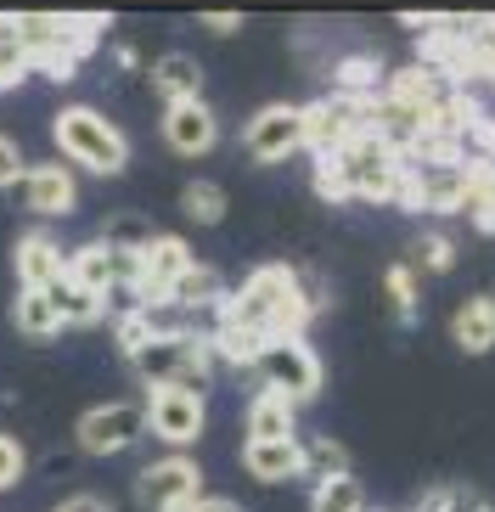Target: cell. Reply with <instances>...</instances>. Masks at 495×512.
<instances>
[{"label": "cell", "mask_w": 495, "mask_h": 512, "mask_svg": "<svg viewBox=\"0 0 495 512\" xmlns=\"http://www.w3.org/2000/svg\"><path fill=\"white\" fill-rule=\"evenodd\" d=\"M242 467L259 484H287L304 473V445L299 439H248L242 445Z\"/></svg>", "instance_id": "9a60e30c"}, {"label": "cell", "mask_w": 495, "mask_h": 512, "mask_svg": "<svg viewBox=\"0 0 495 512\" xmlns=\"http://www.w3.org/2000/svg\"><path fill=\"white\" fill-rule=\"evenodd\" d=\"M462 214L495 237V158H462Z\"/></svg>", "instance_id": "d6986e66"}, {"label": "cell", "mask_w": 495, "mask_h": 512, "mask_svg": "<svg viewBox=\"0 0 495 512\" xmlns=\"http://www.w3.org/2000/svg\"><path fill=\"white\" fill-rule=\"evenodd\" d=\"M40 293H45V304H51V316H57L62 327H96V321H107V299L90 293V287H79L68 271L51 287H40Z\"/></svg>", "instance_id": "e0dca14e"}, {"label": "cell", "mask_w": 495, "mask_h": 512, "mask_svg": "<svg viewBox=\"0 0 495 512\" xmlns=\"http://www.w3.org/2000/svg\"><path fill=\"white\" fill-rule=\"evenodd\" d=\"M242 147L254 164H287L293 152H304V102H265L242 124Z\"/></svg>", "instance_id": "9c48e42d"}, {"label": "cell", "mask_w": 495, "mask_h": 512, "mask_svg": "<svg viewBox=\"0 0 495 512\" xmlns=\"http://www.w3.org/2000/svg\"><path fill=\"white\" fill-rule=\"evenodd\" d=\"M467 79H495V12L462 23V57H456V74H450V85L462 91Z\"/></svg>", "instance_id": "ac0fdd59"}, {"label": "cell", "mask_w": 495, "mask_h": 512, "mask_svg": "<svg viewBox=\"0 0 495 512\" xmlns=\"http://www.w3.org/2000/svg\"><path fill=\"white\" fill-rule=\"evenodd\" d=\"M57 512H113V501H107V496H96V490H79V496H68Z\"/></svg>", "instance_id": "d590c367"}, {"label": "cell", "mask_w": 495, "mask_h": 512, "mask_svg": "<svg viewBox=\"0 0 495 512\" xmlns=\"http://www.w3.org/2000/svg\"><path fill=\"white\" fill-rule=\"evenodd\" d=\"M254 372H259V389L282 394L293 411H299L304 400H315L321 383H327L321 355H315L304 338H276V344H265V349H259V361H254Z\"/></svg>", "instance_id": "5b68a950"}, {"label": "cell", "mask_w": 495, "mask_h": 512, "mask_svg": "<svg viewBox=\"0 0 495 512\" xmlns=\"http://www.w3.org/2000/svg\"><path fill=\"white\" fill-rule=\"evenodd\" d=\"M450 338L467 355H490L495 349V293H467L456 304V316H450Z\"/></svg>", "instance_id": "2e32d148"}, {"label": "cell", "mask_w": 495, "mask_h": 512, "mask_svg": "<svg viewBox=\"0 0 495 512\" xmlns=\"http://www.w3.org/2000/svg\"><path fill=\"white\" fill-rule=\"evenodd\" d=\"M152 237H158V220L152 214H135V209H124V214H107L102 220V248H113V254H147L152 248Z\"/></svg>", "instance_id": "44dd1931"}, {"label": "cell", "mask_w": 495, "mask_h": 512, "mask_svg": "<svg viewBox=\"0 0 495 512\" xmlns=\"http://www.w3.org/2000/svg\"><path fill=\"white\" fill-rule=\"evenodd\" d=\"M34 68H29V51H23V40L12 34V23L0 17V91H12V85H23Z\"/></svg>", "instance_id": "f546056e"}, {"label": "cell", "mask_w": 495, "mask_h": 512, "mask_svg": "<svg viewBox=\"0 0 495 512\" xmlns=\"http://www.w3.org/2000/svg\"><path fill=\"white\" fill-rule=\"evenodd\" d=\"M405 265H411V271H450V265H456V242L445 237V231H422V237H411V254H405Z\"/></svg>", "instance_id": "f1b7e54d"}, {"label": "cell", "mask_w": 495, "mask_h": 512, "mask_svg": "<svg viewBox=\"0 0 495 512\" xmlns=\"http://www.w3.org/2000/svg\"><path fill=\"white\" fill-rule=\"evenodd\" d=\"M315 197H321V203H332V209H344V203H349V186L338 181L332 158H315Z\"/></svg>", "instance_id": "d6a6232c"}, {"label": "cell", "mask_w": 495, "mask_h": 512, "mask_svg": "<svg viewBox=\"0 0 495 512\" xmlns=\"http://www.w3.org/2000/svg\"><path fill=\"white\" fill-rule=\"evenodd\" d=\"M23 473H29V451H23V439L0 434V490H17Z\"/></svg>", "instance_id": "1f68e13d"}, {"label": "cell", "mask_w": 495, "mask_h": 512, "mask_svg": "<svg viewBox=\"0 0 495 512\" xmlns=\"http://www.w3.org/2000/svg\"><path fill=\"white\" fill-rule=\"evenodd\" d=\"M141 411H147V434L164 439L169 451L197 445L203 439V422H209V400L197 389H147Z\"/></svg>", "instance_id": "ba28073f"}, {"label": "cell", "mask_w": 495, "mask_h": 512, "mask_svg": "<svg viewBox=\"0 0 495 512\" xmlns=\"http://www.w3.org/2000/svg\"><path fill=\"white\" fill-rule=\"evenodd\" d=\"M197 29H209V34H237V29H242V12H231V6L197 12Z\"/></svg>", "instance_id": "e575fe53"}, {"label": "cell", "mask_w": 495, "mask_h": 512, "mask_svg": "<svg viewBox=\"0 0 495 512\" xmlns=\"http://www.w3.org/2000/svg\"><path fill=\"white\" fill-rule=\"evenodd\" d=\"M164 141L180 158H209V152L220 147V119H214V107L203 102V96H197V102L164 107Z\"/></svg>", "instance_id": "7c38bea8"}, {"label": "cell", "mask_w": 495, "mask_h": 512, "mask_svg": "<svg viewBox=\"0 0 495 512\" xmlns=\"http://www.w3.org/2000/svg\"><path fill=\"white\" fill-rule=\"evenodd\" d=\"M377 85H383V62H377V57H344V62H332V91H338V96L366 102V96H377Z\"/></svg>", "instance_id": "d4e9b609"}, {"label": "cell", "mask_w": 495, "mask_h": 512, "mask_svg": "<svg viewBox=\"0 0 495 512\" xmlns=\"http://www.w3.org/2000/svg\"><path fill=\"white\" fill-rule=\"evenodd\" d=\"M51 136H57L62 158L74 169H90V175H124L130 169V141H124V130L85 102L62 107L57 119H51Z\"/></svg>", "instance_id": "3957f363"}, {"label": "cell", "mask_w": 495, "mask_h": 512, "mask_svg": "<svg viewBox=\"0 0 495 512\" xmlns=\"http://www.w3.org/2000/svg\"><path fill=\"white\" fill-rule=\"evenodd\" d=\"M180 512H242V507L231 496H197V501H186Z\"/></svg>", "instance_id": "74e56055"}, {"label": "cell", "mask_w": 495, "mask_h": 512, "mask_svg": "<svg viewBox=\"0 0 495 512\" xmlns=\"http://www.w3.org/2000/svg\"><path fill=\"white\" fill-rule=\"evenodd\" d=\"M225 186L220 181H186L180 186V214L192 220V226H220L225 220Z\"/></svg>", "instance_id": "484cf974"}, {"label": "cell", "mask_w": 495, "mask_h": 512, "mask_svg": "<svg viewBox=\"0 0 495 512\" xmlns=\"http://www.w3.org/2000/svg\"><path fill=\"white\" fill-rule=\"evenodd\" d=\"M321 304H327V299H321V293H315L293 265L270 259V265L248 271V282H242V287H225V299L214 304V310L248 321L254 332H265L270 344H276V338H304V327H310V316L321 310Z\"/></svg>", "instance_id": "6da1fadb"}, {"label": "cell", "mask_w": 495, "mask_h": 512, "mask_svg": "<svg viewBox=\"0 0 495 512\" xmlns=\"http://www.w3.org/2000/svg\"><path fill=\"white\" fill-rule=\"evenodd\" d=\"M220 299H225V276L214 271V265H192V271L175 282V299L169 304H180V310H214Z\"/></svg>", "instance_id": "cb8c5ba5"}, {"label": "cell", "mask_w": 495, "mask_h": 512, "mask_svg": "<svg viewBox=\"0 0 495 512\" xmlns=\"http://www.w3.org/2000/svg\"><path fill=\"white\" fill-rule=\"evenodd\" d=\"M299 445H304V473H310L315 484L349 473V451H344L332 434H310V439H299Z\"/></svg>", "instance_id": "83f0119b"}, {"label": "cell", "mask_w": 495, "mask_h": 512, "mask_svg": "<svg viewBox=\"0 0 495 512\" xmlns=\"http://www.w3.org/2000/svg\"><path fill=\"white\" fill-rule=\"evenodd\" d=\"M12 197H17V209L40 214V220H62V214L79 209V181L68 164H29L17 175Z\"/></svg>", "instance_id": "8fae6325"}, {"label": "cell", "mask_w": 495, "mask_h": 512, "mask_svg": "<svg viewBox=\"0 0 495 512\" xmlns=\"http://www.w3.org/2000/svg\"><path fill=\"white\" fill-rule=\"evenodd\" d=\"M141 439H147V411H141V400H102V406H90L74 422L79 456H119V451H135Z\"/></svg>", "instance_id": "8992f818"}, {"label": "cell", "mask_w": 495, "mask_h": 512, "mask_svg": "<svg viewBox=\"0 0 495 512\" xmlns=\"http://www.w3.org/2000/svg\"><path fill=\"white\" fill-rule=\"evenodd\" d=\"M338 181L349 186V203H394L400 192V152H389L377 136H349L338 152H327Z\"/></svg>", "instance_id": "277c9868"}, {"label": "cell", "mask_w": 495, "mask_h": 512, "mask_svg": "<svg viewBox=\"0 0 495 512\" xmlns=\"http://www.w3.org/2000/svg\"><path fill=\"white\" fill-rule=\"evenodd\" d=\"M450 484H434V490H422V501H417V512H450Z\"/></svg>", "instance_id": "8d00e7d4"}, {"label": "cell", "mask_w": 495, "mask_h": 512, "mask_svg": "<svg viewBox=\"0 0 495 512\" xmlns=\"http://www.w3.org/2000/svg\"><path fill=\"white\" fill-rule=\"evenodd\" d=\"M197 496H203V467L186 451L152 456V462L135 473V501H141V512H180Z\"/></svg>", "instance_id": "52a82bcc"}, {"label": "cell", "mask_w": 495, "mask_h": 512, "mask_svg": "<svg viewBox=\"0 0 495 512\" xmlns=\"http://www.w3.org/2000/svg\"><path fill=\"white\" fill-rule=\"evenodd\" d=\"M242 434L248 439H299V417L287 406L282 394L254 389V400L242 406Z\"/></svg>", "instance_id": "ffe728a7"}, {"label": "cell", "mask_w": 495, "mask_h": 512, "mask_svg": "<svg viewBox=\"0 0 495 512\" xmlns=\"http://www.w3.org/2000/svg\"><path fill=\"white\" fill-rule=\"evenodd\" d=\"M124 361H130V372L141 377L147 389H197L203 394V383H209V372H214V344L203 332L164 327V332H152L135 355H124Z\"/></svg>", "instance_id": "7a4b0ae2"}, {"label": "cell", "mask_w": 495, "mask_h": 512, "mask_svg": "<svg viewBox=\"0 0 495 512\" xmlns=\"http://www.w3.org/2000/svg\"><path fill=\"white\" fill-rule=\"evenodd\" d=\"M147 79H152V91H158L164 107L197 102V96H203V62H197L192 51H164V57H152Z\"/></svg>", "instance_id": "5bb4252c"}, {"label": "cell", "mask_w": 495, "mask_h": 512, "mask_svg": "<svg viewBox=\"0 0 495 512\" xmlns=\"http://www.w3.org/2000/svg\"><path fill=\"white\" fill-rule=\"evenodd\" d=\"M12 327L23 332V338H34V344H45V338H57L62 321L51 316V304H45L40 287H17V299H12Z\"/></svg>", "instance_id": "603a6c76"}, {"label": "cell", "mask_w": 495, "mask_h": 512, "mask_svg": "<svg viewBox=\"0 0 495 512\" xmlns=\"http://www.w3.org/2000/svg\"><path fill=\"white\" fill-rule=\"evenodd\" d=\"M23 169H29V164H23V147L0 130V192H6V186H17V175H23Z\"/></svg>", "instance_id": "836d02e7"}, {"label": "cell", "mask_w": 495, "mask_h": 512, "mask_svg": "<svg viewBox=\"0 0 495 512\" xmlns=\"http://www.w3.org/2000/svg\"><path fill=\"white\" fill-rule=\"evenodd\" d=\"M152 332H164V327H158V316H147V310H124V316L113 321V338H119L124 355H135V349L147 344Z\"/></svg>", "instance_id": "4dcf8cb0"}, {"label": "cell", "mask_w": 495, "mask_h": 512, "mask_svg": "<svg viewBox=\"0 0 495 512\" xmlns=\"http://www.w3.org/2000/svg\"><path fill=\"white\" fill-rule=\"evenodd\" d=\"M360 130H366V102H355V96L332 91L321 102H304V152H315V158L338 152Z\"/></svg>", "instance_id": "30bf717a"}, {"label": "cell", "mask_w": 495, "mask_h": 512, "mask_svg": "<svg viewBox=\"0 0 495 512\" xmlns=\"http://www.w3.org/2000/svg\"><path fill=\"white\" fill-rule=\"evenodd\" d=\"M12 271H17V282L23 287H51L62 271H68V254L57 248V237L51 231H23L17 237V248H12Z\"/></svg>", "instance_id": "4fadbf2b"}, {"label": "cell", "mask_w": 495, "mask_h": 512, "mask_svg": "<svg viewBox=\"0 0 495 512\" xmlns=\"http://www.w3.org/2000/svg\"><path fill=\"white\" fill-rule=\"evenodd\" d=\"M383 299H389L394 327H417V316H422V276L411 271L405 259L383 271Z\"/></svg>", "instance_id": "7402d4cb"}, {"label": "cell", "mask_w": 495, "mask_h": 512, "mask_svg": "<svg viewBox=\"0 0 495 512\" xmlns=\"http://www.w3.org/2000/svg\"><path fill=\"white\" fill-rule=\"evenodd\" d=\"M450 512H495V507H484L479 496H467V490H456V496H450Z\"/></svg>", "instance_id": "f35d334b"}, {"label": "cell", "mask_w": 495, "mask_h": 512, "mask_svg": "<svg viewBox=\"0 0 495 512\" xmlns=\"http://www.w3.org/2000/svg\"><path fill=\"white\" fill-rule=\"evenodd\" d=\"M310 512H372V507H366V490H360L355 473H338V479H321L310 490Z\"/></svg>", "instance_id": "4316f807"}]
</instances>
